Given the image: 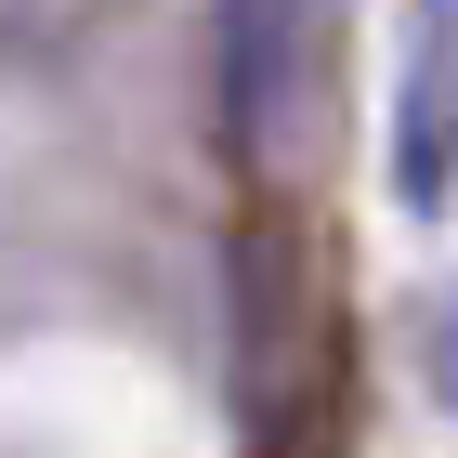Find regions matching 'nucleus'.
<instances>
[{
  "label": "nucleus",
  "mask_w": 458,
  "mask_h": 458,
  "mask_svg": "<svg viewBox=\"0 0 458 458\" xmlns=\"http://www.w3.org/2000/svg\"><path fill=\"white\" fill-rule=\"evenodd\" d=\"M353 367V327H341V249L327 223L288 197V183H249L236 210V406H288Z\"/></svg>",
  "instance_id": "obj_1"
},
{
  "label": "nucleus",
  "mask_w": 458,
  "mask_h": 458,
  "mask_svg": "<svg viewBox=\"0 0 458 458\" xmlns=\"http://www.w3.org/2000/svg\"><path fill=\"white\" fill-rule=\"evenodd\" d=\"M301 106H315V0H210V118L249 183H276Z\"/></svg>",
  "instance_id": "obj_2"
},
{
  "label": "nucleus",
  "mask_w": 458,
  "mask_h": 458,
  "mask_svg": "<svg viewBox=\"0 0 458 458\" xmlns=\"http://www.w3.org/2000/svg\"><path fill=\"white\" fill-rule=\"evenodd\" d=\"M380 183H393L406 223L458 210V0H406V66H393Z\"/></svg>",
  "instance_id": "obj_3"
},
{
  "label": "nucleus",
  "mask_w": 458,
  "mask_h": 458,
  "mask_svg": "<svg viewBox=\"0 0 458 458\" xmlns=\"http://www.w3.org/2000/svg\"><path fill=\"white\" fill-rule=\"evenodd\" d=\"M249 458H353V367L315 393H288V406H262L249 420Z\"/></svg>",
  "instance_id": "obj_4"
},
{
  "label": "nucleus",
  "mask_w": 458,
  "mask_h": 458,
  "mask_svg": "<svg viewBox=\"0 0 458 458\" xmlns=\"http://www.w3.org/2000/svg\"><path fill=\"white\" fill-rule=\"evenodd\" d=\"M406 353H420V406H432V420H458V276H432V288H420Z\"/></svg>",
  "instance_id": "obj_5"
}]
</instances>
